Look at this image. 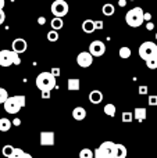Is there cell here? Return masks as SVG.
Returning <instances> with one entry per match:
<instances>
[{
	"label": "cell",
	"mask_w": 157,
	"mask_h": 158,
	"mask_svg": "<svg viewBox=\"0 0 157 158\" xmlns=\"http://www.w3.org/2000/svg\"><path fill=\"white\" fill-rule=\"evenodd\" d=\"M92 63H93V56H92L89 52H82L77 56V64L79 67H82V68L91 67Z\"/></svg>",
	"instance_id": "7"
},
{
	"label": "cell",
	"mask_w": 157,
	"mask_h": 158,
	"mask_svg": "<svg viewBox=\"0 0 157 158\" xmlns=\"http://www.w3.org/2000/svg\"><path fill=\"white\" fill-rule=\"evenodd\" d=\"M35 82L40 92H50L56 87V77L52 72H40Z\"/></svg>",
	"instance_id": "2"
},
{
	"label": "cell",
	"mask_w": 157,
	"mask_h": 158,
	"mask_svg": "<svg viewBox=\"0 0 157 158\" xmlns=\"http://www.w3.org/2000/svg\"><path fill=\"white\" fill-rule=\"evenodd\" d=\"M100 148H102V150L111 158L114 156V153H116V143H113V142H103L102 146H100Z\"/></svg>",
	"instance_id": "11"
},
{
	"label": "cell",
	"mask_w": 157,
	"mask_h": 158,
	"mask_svg": "<svg viewBox=\"0 0 157 158\" xmlns=\"http://www.w3.org/2000/svg\"><path fill=\"white\" fill-rule=\"evenodd\" d=\"M39 143L40 146H53L54 144V133L53 132H40V136H39Z\"/></svg>",
	"instance_id": "10"
},
{
	"label": "cell",
	"mask_w": 157,
	"mask_h": 158,
	"mask_svg": "<svg viewBox=\"0 0 157 158\" xmlns=\"http://www.w3.org/2000/svg\"><path fill=\"white\" fill-rule=\"evenodd\" d=\"M89 53L93 57H102L106 53V44L102 40H93L89 44Z\"/></svg>",
	"instance_id": "6"
},
{
	"label": "cell",
	"mask_w": 157,
	"mask_h": 158,
	"mask_svg": "<svg viewBox=\"0 0 157 158\" xmlns=\"http://www.w3.org/2000/svg\"><path fill=\"white\" fill-rule=\"evenodd\" d=\"M13 50H2L0 52V65L10 67L13 65Z\"/></svg>",
	"instance_id": "9"
},
{
	"label": "cell",
	"mask_w": 157,
	"mask_h": 158,
	"mask_svg": "<svg viewBox=\"0 0 157 158\" xmlns=\"http://www.w3.org/2000/svg\"><path fill=\"white\" fill-rule=\"evenodd\" d=\"M149 106H157V94L149 96Z\"/></svg>",
	"instance_id": "32"
},
{
	"label": "cell",
	"mask_w": 157,
	"mask_h": 158,
	"mask_svg": "<svg viewBox=\"0 0 157 158\" xmlns=\"http://www.w3.org/2000/svg\"><path fill=\"white\" fill-rule=\"evenodd\" d=\"M72 117L75 121H83L86 117V110L83 107H75L72 110Z\"/></svg>",
	"instance_id": "13"
},
{
	"label": "cell",
	"mask_w": 157,
	"mask_h": 158,
	"mask_svg": "<svg viewBox=\"0 0 157 158\" xmlns=\"http://www.w3.org/2000/svg\"><path fill=\"white\" fill-rule=\"evenodd\" d=\"M147 86H145V85H142V86H139V94H147Z\"/></svg>",
	"instance_id": "34"
},
{
	"label": "cell",
	"mask_w": 157,
	"mask_h": 158,
	"mask_svg": "<svg viewBox=\"0 0 157 158\" xmlns=\"http://www.w3.org/2000/svg\"><path fill=\"white\" fill-rule=\"evenodd\" d=\"M95 22V29H103V27H104V24H103V21H93Z\"/></svg>",
	"instance_id": "33"
},
{
	"label": "cell",
	"mask_w": 157,
	"mask_h": 158,
	"mask_svg": "<svg viewBox=\"0 0 157 158\" xmlns=\"http://www.w3.org/2000/svg\"><path fill=\"white\" fill-rule=\"evenodd\" d=\"M118 4L120 7H125L127 6V0H118Z\"/></svg>",
	"instance_id": "40"
},
{
	"label": "cell",
	"mask_w": 157,
	"mask_h": 158,
	"mask_svg": "<svg viewBox=\"0 0 157 158\" xmlns=\"http://www.w3.org/2000/svg\"><path fill=\"white\" fill-rule=\"evenodd\" d=\"M11 128V121L7 118H2L0 119V132H8Z\"/></svg>",
	"instance_id": "21"
},
{
	"label": "cell",
	"mask_w": 157,
	"mask_h": 158,
	"mask_svg": "<svg viewBox=\"0 0 157 158\" xmlns=\"http://www.w3.org/2000/svg\"><path fill=\"white\" fill-rule=\"evenodd\" d=\"M50 10H52V14L54 17H66L67 14H68V3L66 2V0H54V2L52 3V7H50Z\"/></svg>",
	"instance_id": "4"
},
{
	"label": "cell",
	"mask_w": 157,
	"mask_h": 158,
	"mask_svg": "<svg viewBox=\"0 0 157 158\" xmlns=\"http://www.w3.org/2000/svg\"><path fill=\"white\" fill-rule=\"evenodd\" d=\"M93 158H110V157H108L100 147H97L96 150H95V153H93Z\"/></svg>",
	"instance_id": "27"
},
{
	"label": "cell",
	"mask_w": 157,
	"mask_h": 158,
	"mask_svg": "<svg viewBox=\"0 0 157 158\" xmlns=\"http://www.w3.org/2000/svg\"><path fill=\"white\" fill-rule=\"evenodd\" d=\"M11 47H13V52L18 53V54H21V53H25L28 49V43L25 39L22 38H17L13 40V44H11Z\"/></svg>",
	"instance_id": "8"
},
{
	"label": "cell",
	"mask_w": 157,
	"mask_h": 158,
	"mask_svg": "<svg viewBox=\"0 0 157 158\" xmlns=\"http://www.w3.org/2000/svg\"><path fill=\"white\" fill-rule=\"evenodd\" d=\"M4 4H6L4 0H0V8H4Z\"/></svg>",
	"instance_id": "43"
},
{
	"label": "cell",
	"mask_w": 157,
	"mask_h": 158,
	"mask_svg": "<svg viewBox=\"0 0 157 158\" xmlns=\"http://www.w3.org/2000/svg\"><path fill=\"white\" fill-rule=\"evenodd\" d=\"M50 25H52V28L54 31H58L61 29V28L64 27V22H63V18L61 17H54V18L50 21Z\"/></svg>",
	"instance_id": "19"
},
{
	"label": "cell",
	"mask_w": 157,
	"mask_h": 158,
	"mask_svg": "<svg viewBox=\"0 0 157 158\" xmlns=\"http://www.w3.org/2000/svg\"><path fill=\"white\" fill-rule=\"evenodd\" d=\"M8 158H32V156L28 153H24V150H21V148H15L14 147L13 153H11V156Z\"/></svg>",
	"instance_id": "17"
},
{
	"label": "cell",
	"mask_w": 157,
	"mask_h": 158,
	"mask_svg": "<svg viewBox=\"0 0 157 158\" xmlns=\"http://www.w3.org/2000/svg\"><path fill=\"white\" fill-rule=\"evenodd\" d=\"M127 147H125L124 144H120V143H116V153H114V156L118 157V158H127Z\"/></svg>",
	"instance_id": "14"
},
{
	"label": "cell",
	"mask_w": 157,
	"mask_h": 158,
	"mask_svg": "<svg viewBox=\"0 0 157 158\" xmlns=\"http://www.w3.org/2000/svg\"><path fill=\"white\" fill-rule=\"evenodd\" d=\"M131 54H132V52H131V49H129V47H127V46L121 47V49L118 50V56L121 58H129Z\"/></svg>",
	"instance_id": "22"
},
{
	"label": "cell",
	"mask_w": 157,
	"mask_h": 158,
	"mask_svg": "<svg viewBox=\"0 0 157 158\" xmlns=\"http://www.w3.org/2000/svg\"><path fill=\"white\" fill-rule=\"evenodd\" d=\"M6 21V13L3 11V8H0V25Z\"/></svg>",
	"instance_id": "35"
},
{
	"label": "cell",
	"mask_w": 157,
	"mask_h": 158,
	"mask_svg": "<svg viewBox=\"0 0 157 158\" xmlns=\"http://www.w3.org/2000/svg\"><path fill=\"white\" fill-rule=\"evenodd\" d=\"M13 64L14 65H19L21 64V58H19L18 53H15V52L13 53Z\"/></svg>",
	"instance_id": "31"
},
{
	"label": "cell",
	"mask_w": 157,
	"mask_h": 158,
	"mask_svg": "<svg viewBox=\"0 0 157 158\" xmlns=\"http://www.w3.org/2000/svg\"><path fill=\"white\" fill-rule=\"evenodd\" d=\"M79 79L77 78H71L68 79V90H71V92H77V90H79Z\"/></svg>",
	"instance_id": "20"
},
{
	"label": "cell",
	"mask_w": 157,
	"mask_h": 158,
	"mask_svg": "<svg viewBox=\"0 0 157 158\" xmlns=\"http://www.w3.org/2000/svg\"><path fill=\"white\" fill-rule=\"evenodd\" d=\"M45 22H46V18H45V17H39L38 18V24L39 25H45Z\"/></svg>",
	"instance_id": "38"
},
{
	"label": "cell",
	"mask_w": 157,
	"mask_h": 158,
	"mask_svg": "<svg viewBox=\"0 0 157 158\" xmlns=\"http://www.w3.org/2000/svg\"><path fill=\"white\" fill-rule=\"evenodd\" d=\"M117 112V108L114 104H107V106H104V114L108 115V117H114Z\"/></svg>",
	"instance_id": "23"
},
{
	"label": "cell",
	"mask_w": 157,
	"mask_h": 158,
	"mask_svg": "<svg viewBox=\"0 0 157 158\" xmlns=\"http://www.w3.org/2000/svg\"><path fill=\"white\" fill-rule=\"evenodd\" d=\"M42 97H43V98H49L50 97V92H42Z\"/></svg>",
	"instance_id": "41"
},
{
	"label": "cell",
	"mask_w": 157,
	"mask_h": 158,
	"mask_svg": "<svg viewBox=\"0 0 157 158\" xmlns=\"http://www.w3.org/2000/svg\"><path fill=\"white\" fill-rule=\"evenodd\" d=\"M13 150H14V147L11 144H6V146H3L2 153H3V156H4L6 158H8L11 156V153H13Z\"/></svg>",
	"instance_id": "25"
},
{
	"label": "cell",
	"mask_w": 157,
	"mask_h": 158,
	"mask_svg": "<svg viewBox=\"0 0 157 158\" xmlns=\"http://www.w3.org/2000/svg\"><path fill=\"white\" fill-rule=\"evenodd\" d=\"M25 103H27L25 96L18 94V96H11V97L8 96L7 100L3 103V106H4L6 112H8V114H17V112H19V110L22 107H25Z\"/></svg>",
	"instance_id": "1"
},
{
	"label": "cell",
	"mask_w": 157,
	"mask_h": 158,
	"mask_svg": "<svg viewBox=\"0 0 157 158\" xmlns=\"http://www.w3.org/2000/svg\"><path fill=\"white\" fill-rule=\"evenodd\" d=\"M145 61H146V65H147L149 69H156L157 68V58L155 57V56H152L150 58H147V60H145Z\"/></svg>",
	"instance_id": "24"
},
{
	"label": "cell",
	"mask_w": 157,
	"mask_h": 158,
	"mask_svg": "<svg viewBox=\"0 0 157 158\" xmlns=\"http://www.w3.org/2000/svg\"><path fill=\"white\" fill-rule=\"evenodd\" d=\"M79 158H93V151L91 148H82L79 153Z\"/></svg>",
	"instance_id": "26"
},
{
	"label": "cell",
	"mask_w": 157,
	"mask_h": 158,
	"mask_svg": "<svg viewBox=\"0 0 157 158\" xmlns=\"http://www.w3.org/2000/svg\"><path fill=\"white\" fill-rule=\"evenodd\" d=\"M132 114H134V118H135L136 121H139V122L146 119V108L138 107V108H135V112H132Z\"/></svg>",
	"instance_id": "15"
},
{
	"label": "cell",
	"mask_w": 157,
	"mask_h": 158,
	"mask_svg": "<svg viewBox=\"0 0 157 158\" xmlns=\"http://www.w3.org/2000/svg\"><path fill=\"white\" fill-rule=\"evenodd\" d=\"M156 49H157L156 43H153V42H143V43L139 46V57H141L142 60H147V58H150L152 56H155Z\"/></svg>",
	"instance_id": "5"
},
{
	"label": "cell",
	"mask_w": 157,
	"mask_h": 158,
	"mask_svg": "<svg viewBox=\"0 0 157 158\" xmlns=\"http://www.w3.org/2000/svg\"><path fill=\"white\" fill-rule=\"evenodd\" d=\"M146 28H147V31H152L153 28H155V24H153V22H150V21H147V24H146Z\"/></svg>",
	"instance_id": "39"
},
{
	"label": "cell",
	"mask_w": 157,
	"mask_h": 158,
	"mask_svg": "<svg viewBox=\"0 0 157 158\" xmlns=\"http://www.w3.org/2000/svg\"><path fill=\"white\" fill-rule=\"evenodd\" d=\"M143 19H145V21H150V19H152V14H150V13H143Z\"/></svg>",
	"instance_id": "36"
},
{
	"label": "cell",
	"mask_w": 157,
	"mask_h": 158,
	"mask_svg": "<svg viewBox=\"0 0 157 158\" xmlns=\"http://www.w3.org/2000/svg\"><path fill=\"white\" fill-rule=\"evenodd\" d=\"M111 158H118V157H116V156H113V157H111Z\"/></svg>",
	"instance_id": "45"
},
{
	"label": "cell",
	"mask_w": 157,
	"mask_h": 158,
	"mask_svg": "<svg viewBox=\"0 0 157 158\" xmlns=\"http://www.w3.org/2000/svg\"><path fill=\"white\" fill-rule=\"evenodd\" d=\"M129 2H135V0H129Z\"/></svg>",
	"instance_id": "46"
},
{
	"label": "cell",
	"mask_w": 157,
	"mask_h": 158,
	"mask_svg": "<svg viewBox=\"0 0 157 158\" xmlns=\"http://www.w3.org/2000/svg\"><path fill=\"white\" fill-rule=\"evenodd\" d=\"M89 101L92 104H100L103 101V93L100 90H92L89 93Z\"/></svg>",
	"instance_id": "12"
},
{
	"label": "cell",
	"mask_w": 157,
	"mask_h": 158,
	"mask_svg": "<svg viewBox=\"0 0 157 158\" xmlns=\"http://www.w3.org/2000/svg\"><path fill=\"white\" fill-rule=\"evenodd\" d=\"M47 39H49V42H57L58 40V33L57 31L52 29L49 33H47Z\"/></svg>",
	"instance_id": "28"
},
{
	"label": "cell",
	"mask_w": 157,
	"mask_h": 158,
	"mask_svg": "<svg viewBox=\"0 0 157 158\" xmlns=\"http://www.w3.org/2000/svg\"><path fill=\"white\" fill-rule=\"evenodd\" d=\"M82 29L85 33H93L95 31V22L92 21V19H85V21L82 22Z\"/></svg>",
	"instance_id": "16"
},
{
	"label": "cell",
	"mask_w": 157,
	"mask_h": 158,
	"mask_svg": "<svg viewBox=\"0 0 157 158\" xmlns=\"http://www.w3.org/2000/svg\"><path fill=\"white\" fill-rule=\"evenodd\" d=\"M102 13L104 14L106 17H111L114 13H116V7H114L111 3H106V4L103 6V8H102Z\"/></svg>",
	"instance_id": "18"
},
{
	"label": "cell",
	"mask_w": 157,
	"mask_h": 158,
	"mask_svg": "<svg viewBox=\"0 0 157 158\" xmlns=\"http://www.w3.org/2000/svg\"><path fill=\"white\" fill-rule=\"evenodd\" d=\"M13 125L14 126H19V125H21V119H19V118H14V119H13Z\"/></svg>",
	"instance_id": "37"
},
{
	"label": "cell",
	"mask_w": 157,
	"mask_h": 158,
	"mask_svg": "<svg viewBox=\"0 0 157 158\" xmlns=\"http://www.w3.org/2000/svg\"><path fill=\"white\" fill-rule=\"evenodd\" d=\"M134 121V114L129 111L122 112V122H132Z\"/></svg>",
	"instance_id": "29"
},
{
	"label": "cell",
	"mask_w": 157,
	"mask_h": 158,
	"mask_svg": "<svg viewBox=\"0 0 157 158\" xmlns=\"http://www.w3.org/2000/svg\"><path fill=\"white\" fill-rule=\"evenodd\" d=\"M52 74L54 75V77H58V75H60V69H53Z\"/></svg>",
	"instance_id": "42"
},
{
	"label": "cell",
	"mask_w": 157,
	"mask_h": 158,
	"mask_svg": "<svg viewBox=\"0 0 157 158\" xmlns=\"http://www.w3.org/2000/svg\"><path fill=\"white\" fill-rule=\"evenodd\" d=\"M155 57L157 58V49H156V52H155Z\"/></svg>",
	"instance_id": "44"
},
{
	"label": "cell",
	"mask_w": 157,
	"mask_h": 158,
	"mask_svg": "<svg viewBox=\"0 0 157 158\" xmlns=\"http://www.w3.org/2000/svg\"><path fill=\"white\" fill-rule=\"evenodd\" d=\"M156 39H157V33H156Z\"/></svg>",
	"instance_id": "47"
},
{
	"label": "cell",
	"mask_w": 157,
	"mask_h": 158,
	"mask_svg": "<svg viewBox=\"0 0 157 158\" xmlns=\"http://www.w3.org/2000/svg\"><path fill=\"white\" fill-rule=\"evenodd\" d=\"M143 13L145 11L142 10L141 7H134L131 8L129 11L127 13V15H125V21H127V24L129 25V27L132 28H138L141 27L142 24H143Z\"/></svg>",
	"instance_id": "3"
},
{
	"label": "cell",
	"mask_w": 157,
	"mask_h": 158,
	"mask_svg": "<svg viewBox=\"0 0 157 158\" xmlns=\"http://www.w3.org/2000/svg\"><path fill=\"white\" fill-rule=\"evenodd\" d=\"M7 97H8L7 90H6L4 87H0V104L4 103V101L7 100Z\"/></svg>",
	"instance_id": "30"
}]
</instances>
